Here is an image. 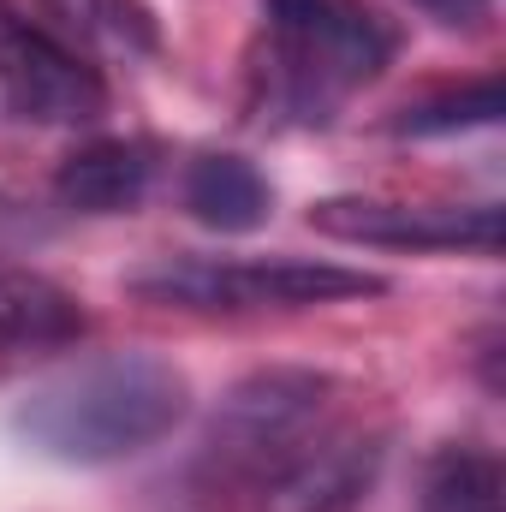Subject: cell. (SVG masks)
Instances as JSON below:
<instances>
[{
  "label": "cell",
  "mask_w": 506,
  "mask_h": 512,
  "mask_svg": "<svg viewBox=\"0 0 506 512\" xmlns=\"http://www.w3.org/2000/svg\"><path fill=\"white\" fill-rule=\"evenodd\" d=\"M191 411V382L155 352H108L54 382H42L12 429L30 453L54 465H120L167 441Z\"/></svg>",
  "instance_id": "cell-1"
},
{
  "label": "cell",
  "mask_w": 506,
  "mask_h": 512,
  "mask_svg": "<svg viewBox=\"0 0 506 512\" xmlns=\"http://www.w3.org/2000/svg\"><path fill=\"white\" fill-rule=\"evenodd\" d=\"M268 54L256 96L274 120L328 126L399 54L393 18L370 0H262Z\"/></svg>",
  "instance_id": "cell-2"
},
{
  "label": "cell",
  "mask_w": 506,
  "mask_h": 512,
  "mask_svg": "<svg viewBox=\"0 0 506 512\" xmlns=\"http://www.w3.org/2000/svg\"><path fill=\"white\" fill-rule=\"evenodd\" d=\"M334 399V376L322 370H256L221 393L209 429L197 435V453L179 477L185 512H233V501L262 495L286 459L322 429Z\"/></svg>",
  "instance_id": "cell-3"
},
{
  "label": "cell",
  "mask_w": 506,
  "mask_h": 512,
  "mask_svg": "<svg viewBox=\"0 0 506 512\" xmlns=\"http://www.w3.org/2000/svg\"><path fill=\"white\" fill-rule=\"evenodd\" d=\"M131 292L161 310L245 316V310H316L346 298H381L387 280L316 256H161L155 268L131 274Z\"/></svg>",
  "instance_id": "cell-4"
},
{
  "label": "cell",
  "mask_w": 506,
  "mask_h": 512,
  "mask_svg": "<svg viewBox=\"0 0 506 512\" xmlns=\"http://www.w3.org/2000/svg\"><path fill=\"white\" fill-rule=\"evenodd\" d=\"M0 108L30 126H90L108 108L96 66L0 0Z\"/></svg>",
  "instance_id": "cell-5"
},
{
  "label": "cell",
  "mask_w": 506,
  "mask_h": 512,
  "mask_svg": "<svg viewBox=\"0 0 506 512\" xmlns=\"http://www.w3.org/2000/svg\"><path fill=\"white\" fill-rule=\"evenodd\" d=\"M322 239L376 251H501V203H387V197H322L310 203Z\"/></svg>",
  "instance_id": "cell-6"
},
{
  "label": "cell",
  "mask_w": 506,
  "mask_h": 512,
  "mask_svg": "<svg viewBox=\"0 0 506 512\" xmlns=\"http://www.w3.org/2000/svg\"><path fill=\"white\" fill-rule=\"evenodd\" d=\"M376 471H381L376 435H328V429H316L286 459V471L262 489V507L268 512H352L376 489Z\"/></svg>",
  "instance_id": "cell-7"
},
{
  "label": "cell",
  "mask_w": 506,
  "mask_h": 512,
  "mask_svg": "<svg viewBox=\"0 0 506 512\" xmlns=\"http://www.w3.org/2000/svg\"><path fill=\"white\" fill-rule=\"evenodd\" d=\"M84 328H90V316L60 280H48L36 268H0V364L78 346Z\"/></svg>",
  "instance_id": "cell-8"
},
{
  "label": "cell",
  "mask_w": 506,
  "mask_h": 512,
  "mask_svg": "<svg viewBox=\"0 0 506 512\" xmlns=\"http://www.w3.org/2000/svg\"><path fill=\"white\" fill-rule=\"evenodd\" d=\"M155 179V149L137 137H96L72 149L54 173V197L78 215H126L149 197Z\"/></svg>",
  "instance_id": "cell-9"
},
{
  "label": "cell",
  "mask_w": 506,
  "mask_h": 512,
  "mask_svg": "<svg viewBox=\"0 0 506 512\" xmlns=\"http://www.w3.org/2000/svg\"><path fill=\"white\" fill-rule=\"evenodd\" d=\"M185 209L215 233H256L274 209V191L245 155H203L185 173Z\"/></svg>",
  "instance_id": "cell-10"
},
{
  "label": "cell",
  "mask_w": 506,
  "mask_h": 512,
  "mask_svg": "<svg viewBox=\"0 0 506 512\" xmlns=\"http://www.w3.org/2000/svg\"><path fill=\"white\" fill-rule=\"evenodd\" d=\"M48 18L60 24L54 36L72 48H102L120 60H143L161 48V24L149 0H42Z\"/></svg>",
  "instance_id": "cell-11"
},
{
  "label": "cell",
  "mask_w": 506,
  "mask_h": 512,
  "mask_svg": "<svg viewBox=\"0 0 506 512\" xmlns=\"http://www.w3.org/2000/svg\"><path fill=\"white\" fill-rule=\"evenodd\" d=\"M501 501H506V477L489 447L453 441L423 471V512H501Z\"/></svg>",
  "instance_id": "cell-12"
},
{
  "label": "cell",
  "mask_w": 506,
  "mask_h": 512,
  "mask_svg": "<svg viewBox=\"0 0 506 512\" xmlns=\"http://www.w3.org/2000/svg\"><path fill=\"white\" fill-rule=\"evenodd\" d=\"M506 114V90L501 78H471L459 90H441V96H423L411 108H399L393 131L399 137H447V131H477V126H495Z\"/></svg>",
  "instance_id": "cell-13"
},
{
  "label": "cell",
  "mask_w": 506,
  "mask_h": 512,
  "mask_svg": "<svg viewBox=\"0 0 506 512\" xmlns=\"http://www.w3.org/2000/svg\"><path fill=\"white\" fill-rule=\"evenodd\" d=\"M411 6H423V12L441 18V24H477V18L489 12V0H411Z\"/></svg>",
  "instance_id": "cell-14"
}]
</instances>
